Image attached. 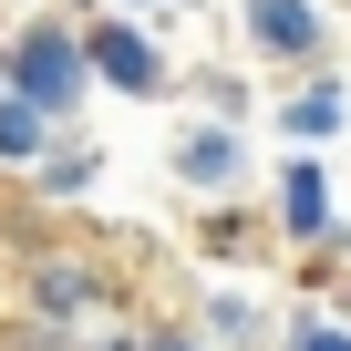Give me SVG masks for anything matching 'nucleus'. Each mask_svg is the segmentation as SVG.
Masks as SVG:
<instances>
[{
    "label": "nucleus",
    "instance_id": "1",
    "mask_svg": "<svg viewBox=\"0 0 351 351\" xmlns=\"http://www.w3.org/2000/svg\"><path fill=\"white\" fill-rule=\"evenodd\" d=\"M11 83H21L11 104H32V114H62V104H73V83H83V52H73L62 32H32V42L11 52Z\"/></svg>",
    "mask_w": 351,
    "mask_h": 351
},
{
    "label": "nucleus",
    "instance_id": "2",
    "mask_svg": "<svg viewBox=\"0 0 351 351\" xmlns=\"http://www.w3.org/2000/svg\"><path fill=\"white\" fill-rule=\"evenodd\" d=\"M83 300H93V269H83V258H32V320L62 330Z\"/></svg>",
    "mask_w": 351,
    "mask_h": 351
},
{
    "label": "nucleus",
    "instance_id": "3",
    "mask_svg": "<svg viewBox=\"0 0 351 351\" xmlns=\"http://www.w3.org/2000/svg\"><path fill=\"white\" fill-rule=\"evenodd\" d=\"M248 32H258V52H310V42H320L310 0H258V11H248Z\"/></svg>",
    "mask_w": 351,
    "mask_h": 351
},
{
    "label": "nucleus",
    "instance_id": "4",
    "mask_svg": "<svg viewBox=\"0 0 351 351\" xmlns=\"http://www.w3.org/2000/svg\"><path fill=\"white\" fill-rule=\"evenodd\" d=\"M93 62H104L114 83H155V52H145L134 32H93Z\"/></svg>",
    "mask_w": 351,
    "mask_h": 351
},
{
    "label": "nucleus",
    "instance_id": "5",
    "mask_svg": "<svg viewBox=\"0 0 351 351\" xmlns=\"http://www.w3.org/2000/svg\"><path fill=\"white\" fill-rule=\"evenodd\" d=\"M176 165H186L197 186H217V176L238 165V145H228V134H186V145H176Z\"/></svg>",
    "mask_w": 351,
    "mask_h": 351
},
{
    "label": "nucleus",
    "instance_id": "6",
    "mask_svg": "<svg viewBox=\"0 0 351 351\" xmlns=\"http://www.w3.org/2000/svg\"><path fill=\"white\" fill-rule=\"evenodd\" d=\"M279 217H289L300 238L320 228V176H310V165H289V176H279Z\"/></svg>",
    "mask_w": 351,
    "mask_h": 351
},
{
    "label": "nucleus",
    "instance_id": "7",
    "mask_svg": "<svg viewBox=\"0 0 351 351\" xmlns=\"http://www.w3.org/2000/svg\"><path fill=\"white\" fill-rule=\"evenodd\" d=\"M42 145V114L32 104H0V155H32Z\"/></svg>",
    "mask_w": 351,
    "mask_h": 351
},
{
    "label": "nucleus",
    "instance_id": "8",
    "mask_svg": "<svg viewBox=\"0 0 351 351\" xmlns=\"http://www.w3.org/2000/svg\"><path fill=\"white\" fill-rule=\"evenodd\" d=\"M289 124H300V134H330V124H341V104H330V93H300V104H289Z\"/></svg>",
    "mask_w": 351,
    "mask_h": 351
},
{
    "label": "nucleus",
    "instance_id": "9",
    "mask_svg": "<svg viewBox=\"0 0 351 351\" xmlns=\"http://www.w3.org/2000/svg\"><path fill=\"white\" fill-rule=\"evenodd\" d=\"M300 351H341V341H300Z\"/></svg>",
    "mask_w": 351,
    "mask_h": 351
}]
</instances>
